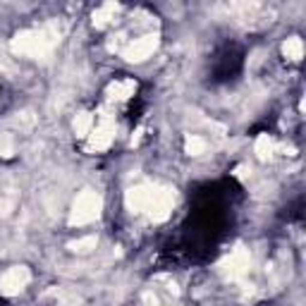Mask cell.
I'll return each instance as SVG.
<instances>
[{"label":"cell","mask_w":306,"mask_h":306,"mask_svg":"<svg viewBox=\"0 0 306 306\" xmlns=\"http://www.w3.org/2000/svg\"><path fill=\"white\" fill-rule=\"evenodd\" d=\"M285 53L289 60H299L302 57V41L299 38H292V41H287V46H285Z\"/></svg>","instance_id":"obj_1"}]
</instances>
